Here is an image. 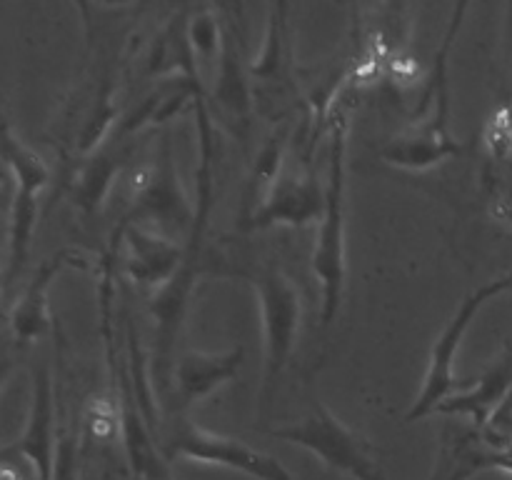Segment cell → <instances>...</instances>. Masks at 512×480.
Here are the masks:
<instances>
[{
    "mask_svg": "<svg viewBox=\"0 0 512 480\" xmlns=\"http://www.w3.org/2000/svg\"><path fill=\"white\" fill-rule=\"evenodd\" d=\"M483 148L490 165L512 158V100L498 105L483 128Z\"/></svg>",
    "mask_w": 512,
    "mask_h": 480,
    "instance_id": "obj_22",
    "label": "cell"
},
{
    "mask_svg": "<svg viewBox=\"0 0 512 480\" xmlns=\"http://www.w3.org/2000/svg\"><path fill=\"white\" fill-rule=\"evenodd\" d=\"M230 275L243 278L255 290V298H258L265 340V375L260 398L270 403L275 385H278L283 370L288 368L295 345H298L303 300H300V293L293 280H290V275L280 270L278 265H243V268L230 270Z\"/></svg>",
    "mask_w": 512,
    "mask_h": 480,
    "instance_id": "obj_4",
    "label": "cell"
},
{
    "mask_svg": "<svg viewBox=\"0 0 512 480\" xmlns=\"http://www.w3.org/2000/svg\"><path fill=\"white\" fill-rule=\"evenodd\" d=\"M188 15L190 8H183L178 15L165 23V28L150 43L148 53H145V78L168 80V78H183V80H200L198 60H195L193 48H190L188 38ZM205 85V83H203Z\"/></svg>",
    "mask_w": 512,
    "mask_h": 480,
    "instance_id": "obj_20",
    "label": "cell"
},
{
    "mask_svg": "<svg viewBox=\"0 0 512 480\" xmlns=\"http://www.w3.org/2000/svg\"><path fill=\"white\" fill-rule=\"evenodd\" d=\"M250 83H253L255 110L273 123L288 118L303 100L300 83L295 80L288 5L285 3L270 5L263 48L255 55V60H250Z\"/></svg>",
    "mask_w": 512,
    "mask_h": 480,
    "instance_id": "obj_10",
    "label": "cell"
},
{
    "mask_svg": "<svg viewBox=\"0 0 512 480\" xmlns=\"http://www.w3.org/2000/svg\"><path fill=\"white\" fill-rule=\"evenodd\" d=\"M512 393V345L503 350V355L493 360L485 368V373L473 385L450 395L448 400L438 405L435 413L448 415V418H470L475 430H483L495 410L508 400Z\"/></svg>",
    "mask_w": 512,
    "mask_h": 480,
    "instance_id": "obj_19",
    "label": "cell"
},
{
    "mask_svg": "<svg viewBox=\"0 0 512 480\" xmlns=\"http://www.w3.org/2000/svg\"><path fill=\"white\" fill-rule=\"evenodd\" d=\"M223 33V53H220L218 70L205 88L210 113L223 123L228 133L245 140L250 133L255 113L253 83H250V63L245 60L243 43H240L238 25L228 20Z\"/></svg>",
    "mask_w": 512,
    "mask_h": 480,
    "instance_id": "obj_12",
    "label": "cell"
},
{
    "mask_svg": "<svg viewBox=\"0 0 512 480\" xmlns=\"http://www.w3.org/2000/svg\"><path fill=\"white\" fill-rule=\"evenodd\" d=\"M135 143L138 138H125L118 130H113L98 150L75 163L68 178V195L80 213L93 218L103 208L118 175L133 160Z\"/></svg>",
    "mask_w": 512,
    "mask_h": 480,
    "instance_id": "obj_15",
    "label": "cell"
},
{
    "mask_svg": "<svg viewBox=\"0 0 512 480\" xmlns=\"http://www.w3.org/2000/svg\"><path fill=\"white\" fill-rule=\"evenodd\" d=\"M158 445L168 463L193 460V463L223 465V468L238 470L255 480H295L293 473L278 458L243 443V440L195 425L185 413H173V418L160 425Z\"/></svg>",
    "mask_w": 512,
    "mask_h": 480,
    "instance_id": "obj_6",
    "label": "cell"
},
{
    "mask_svg": "<svg viewBox=\"0 0 512 480\" xmlns=\"http://www.w3.org/2000/svg\"><path fill=\"white\" fill-rule=\"evenodd\" d=\"M85 253L75 248H60L55 250L50 258H45L28 280L23 293L13 303L8 313V328L15 343L23 345L33 343V340L43 338L48 330L50 313H48V293L53 280L63 273L65 268H85Z\"/></svg>",
    "mask_w": 512,
    "mask_h": 480,
    "instance_id": "obj_17",
    "label": "cell"
},
{
    "mask_svg": "<svg viewBox=\"0 0 512 480\" xmlns=\"http://www.w3.org/2000/svg\"><path fill=\"white\" fill-rule=\"evenodd\" d=\"M348 110L335 105L328 123V180L325 213L318 223L310 268L320 285V328L328 333L343 308L348 255H345V203H348Z\"/></svg>",
    "mask_w": 512,
    "mask_h": 480,
    "instance_id": "obj_3",
    "label": "cell"
},
{
    "mask_svg": "<svg viewBox=\"0 0 512 480\" xmlns=\"http://www.w3.org/2000/svg\"><path fill=\"white\" fill-rule=\"evenodd\" d=\"M325 213V185H320L313 170H290L278 173L275 183L260 200L258 208L240 218V230H268L275 225L285 228H305L323 218Z\"/></svg>",
    "mask_w": 512,
    "mask_h": 480,
    "instance_id": "obj_13",
    "label": "cell"
},
{
    "mask_svg": "<svg viewBox=\"0 0 512 480\" xmlns=\"http://www.w3.org/2000/svg\"><path fill=\"white\" fill-rule=\"evenodd\" d=\"M3 163L13 183L8 218V263H5V283H13L28 260L33 245L35 223H38V195L50 180L48 163L13 133L10 123H3Z\"/></svg>",
    "mask_w": 512,
    "mask_h": 480,
    "instance_id": "obj_8",
    "label": "cell"
},
{
    "mask_svg": "<svg viewBox=\"0 0 512 480\" xmlns=\"http://www.w3.org/2000/svg\"><path fill=\"white\" fill-rule=\"evenodd\" d=\"M245 363L243 345L223 350V353H203V350H185L178 355L173 368L168 405L173 413H185L193 403L208 398L218 388L235 380Z\"/></svg>",
    "mask_w": 512,
    "mask_h": 480,
    "instance_id": "obj_16",
    "label": "cell"
},
{
    "mask_svg": "<svg viewBox=\"0 0 512 480\" xmlns=\"http://www.w3.org/2000/svg\"><path fill=\"white\" fill-rule=\"evenodd\" d=\"M488 185H490V213L500 223L512 228V158L505 163H488Z\"/></svg>",
    "mask_w": 512,
    "mask_h": 480,
    "instance_id": "obj_23",
    "label": "cell"
},
{
    "mask_svg": "<svg viewBox=\"0 0 512 480\" xmlns=\"http://www.w3.org/2000/svg\"><path fill=\"white\" fill-rule=\"evenodd\" d=\"M128 183V210L120 218V223L145 225V228L158 230V233L180 240V243L190 238L195 225V205L190 203L183 185H180L168 133H163V138H160L153 160L135 168Z\"/></svg>",
    "mask_w": 512,
    "mask_h": 480,
    "instance_id": "obj_5",
    "label": "cell"
},
{
    "mask_svg": "<svg viewBox=\"0 0 512 480\" xmlns=\"http://www.w3.org/2000/svg\"><path fill=\"white\" fill-rule=\"evenodd\" d=\"M198 118V140H200V165H198V198H195V225L190 238L185 240V260L173 280L163 290L150 298V315L155 320L153 355H150V380L158 388L160 400L168 403L170 385H173L175 348H178L180 330H183L188 300L193 295L195 278L200 270V255H203V240L208 233L210 210L215 198V125L208 108L195 110Z\"/></svg>",
    "mask_w": 512,
    "mask_h": 480,
    "instance_id": "obj_1",
    "label": "cell"
},
{
    "mask_svg": "<svg viewBox=\"0 0 512 480\" xmlns=\"http://www.w3.org/2000/svg\"><path fill=\"white\" fill-rule=\"evenodd\" d=\"M123 243V270L138 288L158 293L178 275L185 260V243L168 238L145 225H123L115 228Z\"/></svg>",
    "mask_w": 512,
    "mask_h": 480,
    "instance_id": "obj_14",
    "label": "cell"
},
{
    "mask_svg": "<svg viewBox=\"0 0 512 480\" xmlns=\"http://www.w3.org/2000/svg\"><path fill=\"white\" fill-rule=\"evenodd\" d=\"M78 435L73 430H60L58 458H55L53 480H78Z\"/></svg>",
    "mask_w": 512,
    "mask_h": 480,
    "instance_id": "obj_24",
    "label": "cell"
},
{
    "mask_svg": "<svg viewBox=\"0 0 512 480\" xmlns=\"http://www.w3.org/2000/svg\"><path fill=\"white\" fill-rule=\"evenodd\" d=\"M270 433L285 443L310 450L328 468L350 475L353 480H390L375 445L320 403H315L300 420L280 425Z\"/></svg>",
    "mask_w": 512,
    "mask_h": 480,
    "instance_id": "obj_7",
    "label": "cell"
},
{
    "mask_svg": "<svg viewBox=\"0 0 512 480\" xmlns=\"http://www.w3.org/2000/svg\"><path fill=\"white\" fill-rule=\"evenodd\" d=\"M223 33L225 25L223 20L215 15V10L210 5H203V8H190L188 15V38L190 48H193L195 60H198L200 75H203L205 88L213 80L215 70H218L220 53H223Z\"/></svg>",
    "mask_w": 512,
    "mask_h": 480,
    "instance_id": "obj_21",
    "label": "cell"
},
{
    "mask_svg": "<svg viewBox=\"0 0 512 480\" xmlns=\"http://www.w3.org/2000/svg\"><path fill=\"white\" fill-rule=\"evenodd\" d=\"M58 413H55L53 370L45 363L33 365V393H30L28 423L15 443L3 445L0 458H10L23 465L33 480H53L58 458Z\"/></svg>",
    "mask_w": 512,
    "mask_h": 480,
    "instance_id": "obj_11",
    "label": "cell"
},
{
    "mask_svg": "<svg viewBox=\"0 0 512 480\" xmlns=\"http://www.w3.org/2000/svg\"><path fill=\"white\" fill-rule=\"evenodd\" d=\"M512 288V270L510 273L500 275V278L488 280L485 285L475 288L473 293L465 295L460 300L458 310L453 313V318L448 320L443 333L435 340L433 350H430L428 358V370L423 375V388H420L418 398L410 405V410L405 413V423H415L420 418H428L438 410V405L443 400H448L450 395L458 393V378H455V355H458L463 338L468 335L470 325H473L475 315L485 308L493 298H498L500 293Z\"/></svg>",
    "mask_w": 512,
    "mask_h": 480,
    "instance_id": "obj_9",
    "label": "cell"
},
{
    "mask_svg": "<svg viewBox=\"0 0 512 480\" xmlns=\"http://www.w3.org/2000/svg\"><path fill=\"white\" fill-rule=\"evenodd\" d=\"M465 13H468V3H460L453 8V18H450L448 33H445L443 43H440L438 53H435L433 68H430L428 85L423 90V100H420L415 118L410 120L408 128L390 138L380 150V158L388 165L400 170H430L440 165L443 160L453 158V155L463 153V143L453 138L450 133V50H453L455 38L460 33Z\"/></svg>",
    "mask_w": 512,
    "mask_h": 480,
    "instance_id": "obj_2",
    "label": "cell"
},
{
    "mask_svg": "<svg viewBox=\"0 0 512 480\" xmlns=\"http://www.w3.org/2000/svg\"><path fill=\"white\" fill-rule=\"evenodd\" d=\"M438 440V458L428 480H470L483 470L512 473V450L490 448L473 425L450 420Z\"/></svg>",
    "mask_w": 512,
    "mask_h": 480,
    "instance_id": "obj_18",
    "label": "cell"
}]
</instances>
